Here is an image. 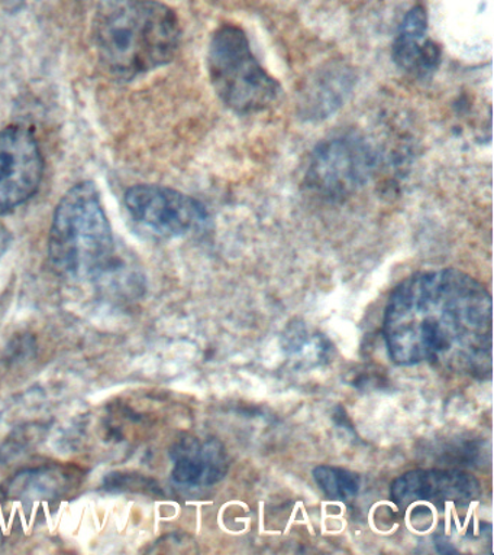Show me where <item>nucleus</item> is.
I'll return each instance as SVG.
<instances>
[{
	"instance_id": "7",
	"label": "nucleus",
	"mask_w": 494,
	"mask_h": 555,
	"mask_svg": "<svg viewBox=\"0 0 494 555\" xmlns=\"http://www.w3.org/2000/svg\"><path fill=\"white\" fill-rule=\"evenodd\" d=\"M45 158L31 130H0V216L27 203L40 189Z\"/></svg>"
},
{
	"instance_id": "8",
	"label": "nucleus",
	"mask_w": 494,
	"mask_h": 555,
	"mask_svg": "<svg viewBox=\"0 0 494 555\" xmlns=\"http://www.w3.org/2000/svg\"><path fill=\"white\" fill-rule=\"evenodd\" d=\"M480 483L467 473L455 470H415L398 477L392 485L397 505L415 502H470L479 496Z\"/></svg>"
},
{
	"instance_id": "10",
	"label": "nucleus",
	"mask_w": 494,
	"mask_h": 555,
	"mask_svg": "<svg viewBox=\"0 0 494 555\" xmlns=\"http://www.w3.org/2000/svg\"><path fill=\"white\" fill-rule=\"evenodd\" d=\"M392 55L397 67L414 77H431L440 67L441 50L428 37V16L422 7L410 9L403 17Z\"/></svg>"
},
{
	"instance_id": "5",
	"label": "nucleus",
	"mask_w": 494,
	"mask_h": 555,
	"mask_svg": "<svg viewBox=\"0 0 494 555\" xmlns=\"http://www.w3.org/2000/svg\"><path fill=\"white\" fill-rule=\"evenodd\" d=\"M375 169L370 145L357 134H341L319 143L307 163L305 182L318 197L342 199L363 189Z\"/></svg>"
},
{
	"instance_id": "14",
	"label": "nucleus",
	"mask_w": 494,
	"mask_h": 555,
	"mask_svg": "<svg viewBox=\"0 0 494 555\" xmlns=\"http://www.w3.org/2000/svg\"><path fill=\"white\" fill-rule=\"evenodd\" d=\"M12 242H14V237H12L11 230L5 224L0 223V262L11 250Z\"/></svg>"
},
{
	"instance_id": "9",
	"label": "nucleus",
	"mask_w": 494,
	"mask_h": 555,
	"mask_svg": "<svg viewBox=\"0 0 494 555\" xmlns=\"http://www.w3.org/2000/svg\"><path fill=\"white\" fill-rule=\"evenodd\" d=\"M173 480L189 488L212 486L228 473V459L218 440L185 437L170 450Z\"/></svg>"
},
{
	"instance_id": "13",
	"label": "nucleus",
	"mask_w": 494,
	"mask_h": 555,
	"mask_svg": "<svg viewBox=\"0 0 494 555\" xmlns=\"http://www.w3.org/2000/svg\"><path fill=\"white\" fill-rule=\"evenodd\" d=\"M314 479L328 498L346 501V499L354 498L358 493L359 477L353 472L345 470V468L331 466L316 467Z\"/></svg>"
},
{
	"instance_id": "6",
	"label": "nucleus",
	"mask_w": 494,
	"mask_h": 555,
	"mask_svg": "<svg viewBox=\"0 0 494 555\" xmlns=\"http://www.w3.org/2000/svg\"><path fill=\"white\" fill-rule=\"evenodd\" d=\"M124 207L141 232L159 238L188 236L205 228L210 219L197 198L162 185L131 186L124 195Z\"/></svg>"
},
{
	"instance_id": "2",
	"label": "nucleus",
	"mask_w": 494,
	"mask_h": 555,
	"mask_svg": "<svg viewBox=\"0 0 494 555\" xmlns=\"http://www.w3.org/2000/svg\"><path fill=\"white\" fill-rule=\"evenodd\" d=\"M93 41L105 72L132 80L175 60L179 17L159 0H99Z\"/></svg>"
},
{
	"instance_id": "1",
	"label": "nucleus",
	"mask_w": 494,
	"mask_h": 555,
	"mask_svg": "<svg viewBox=\"0 0 494 555\" xmlns=\"http://www.w3.org/2000/svg\"><path fill=\"white\" fill-rule=\"evenodd\" d=\"M492 295L454 268L414 273L393 289L383 333L390 358L401 366L441 363L490 372Z\"/></svg>"
},
{
	"instance_id": "11",
	"label": "nucleus",
	"mask_w": 494,
	"mask_h": 555,
	"mask_svg": "<svg viewBox=\"0 0 494 555\" xmlns=\"http://www.w3.org/2000/svg\"><path fill=\"white\" fill-rule=\"evenodd\" d=\"M354 85V72L349 65H325L309 78L301 91L303 116L309 120L327 119L345 103Z\"/></svg>"
},
{
	"instance_id": "12",
	"label": "nucleus",
	"mask_w": 494,
	"mask_h": 555,
	"mask_svg": "<svg viewBox=\"0 0 494 555\" xmlns=\"http://www.w3.org/2000/svg\"><path fill=\"white\" fill-rule=\"evenodd\" d=\"M67 473L58 468H34L21 473L10 485V494L15 498L47 499L62 494L68 488Z\"/></svg>"
},
{
	"instance_id": "4",
	"label": "nucleus",
	"mask_w": 494,
	"mask_h": 555,
	"mask_svg": "<svg viewBox=\"0 0 494 555\" xmlns=\"http://www.w3.org/2000/svg\"><path fill=\"white\" fill-rule=\"evenodd\" d=\"M206 64L215 93L238 115L268 111L279 102L280 82L259 64L249 37L238 26L224 25L215 30Z\"/></svg>"
},
{
	"instance_id": "3",
	"label": "nucleus",
	"mask_w": 494,
	"mask_h": 555,
	"mask_svg": "<svg viewBox=\"0 0 494 555\" xmlns=\"http://www.w3.org/2000/svg\"><path fill=\"white\" fill-rule=\"evenodd\" d=\"M49 259L58 275L73 281L99 280L115 263L114 233L93 182H79L60 199L51 221Z\"/></svg>"
}]
</instances>
